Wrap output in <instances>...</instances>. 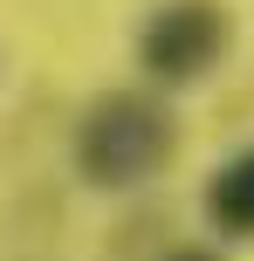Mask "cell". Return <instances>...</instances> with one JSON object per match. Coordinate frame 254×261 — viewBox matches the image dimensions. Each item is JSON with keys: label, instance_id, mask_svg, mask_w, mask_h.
<instances>
[{"label": "cell", "instance_id": "obj_1", "mask_svg": "<svg viewBox=\"0 0 254 261\" xmlns=\"http://www.w3.org/2000/svg\"><path fill=\"white\" fill-rule=\"evenodd\" d=\"M172 110L145 90H110L90 103V117L76 124V165L90 186L124 193V186H145L151 172L172 158Z\"/></svg>", "mask_w": 254, "mask_h": 261}, {"label": "cell", "instance_id": "obj_2", "mask_svg": "<svg viewBox=\"0 0 254 261\" xmlns=\"http://www.w3.org/2000/svg\"><path fill=\"white\" fill-rule=\"evenodd\" d=\"M227 41H234V28H227L220 0H165L151 14L145 41H137V55L158 83H200V76H213Z\"/></svg>", "mask_w": 254, "mask_h": 261}, {"label": "cell", "instance_id": "obj_3", "mask_svg": "<svg viewBox=\"0 0 254 261\" xmlns=\"http://www.w3.org/2000/svg\"><path fill=\"white\" fill-rule=\"evenodd\" d=\"M206 220H213L220 234H234V241H254V151L227 158V165L213 172V186H206Z\"/></svg>", "mask_w": 254, "mask_h": 261}, {"label": "cell", "instance_id": "obj_4", "mask_svg": "<svg viewBox=\"0 0 254 261\" xmlns=\"http://www.w3.org/2000/svg\"><path fill=\"white\" fill-rule=\"evenodd\" d=\"M165 261H220V254H213V248H172Z\"/></svg>", "mask_w": 254, "mask_h": 261}]
</instances>
